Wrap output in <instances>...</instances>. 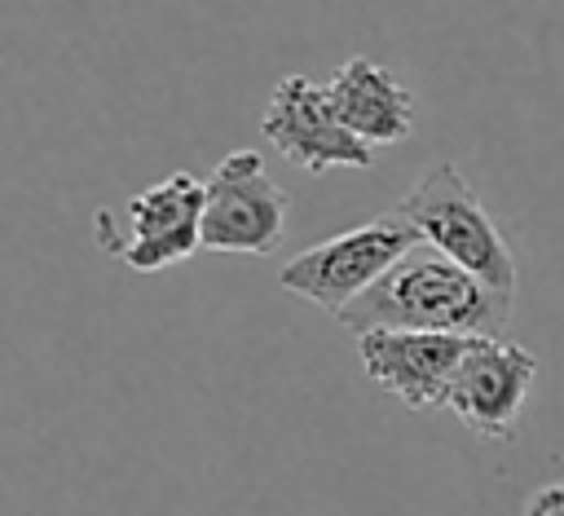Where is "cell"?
Instances as JSON below:
<instances>
[{
  "label": "cell",
  "mask_w": 564,
  "mask_h": 516,
  "mask_svg": "<svg viewBox=\"0 0 564 516\" xmlns=\"http://www.w3.org/2000/svg\"><path fill=\"white\" fill-rule=\"evenodd\" d=\"M507 291L480 282L436 247L405 251L366 295H357L335 322L361 331H445V335H502L511 322Z\"/></svg>",
  "instance_id": "1"
},
{
  "label": "cell",
  "mask_w": 564,
  "mask_h": 516,
  "mask_svg": "<svg viewBox=\"0 0 564 516\" xmlns=\"http://www.w3.org/2000/svg\"><path fill=\"white\" fill-rule=\"evenodd\" d=\"M397 212L419 229V238L427 247H436L441 256H449L454 265L476 273L480 282L516 295V278H520L516 251L502 238V229L494 225V216L485 212L471 181L454 163H432L405 190Z\"/></svg>",
  "instance_id": "2"
},
{
  "label": "cell",
  "mask_w": 564,
  "mask_h": 516,
  "mask_svg": "<svg viewBox=\"0 0 564 516\" xmlns=\"http://www.w3.org/2000/svg\"><path fill=\"white\" fill-rule=\"evenodd\" d=\"M203 198L207 181L194 172H172L159 185L132 194L123 212L101 207L93 216V238L132 273H163L203 247Z\"/></svg>",
  "instance_id": "3"
},
{
  "label": "cell",
  "mask_w": 564,
  "mask_h": 516,
  "mask_svg": "<svg viewBox=\"0 0 564 516\" xmlns=\"http://www.w3.org/2000/svg\"><path fill=\"white\" fill-rule=\"evenodd\" d=\"M423 238L419 229L392 212V216H375L366 225H352L335 238H322L313 247H304L300 256H291L278 269L282 291L317 304L322 313L339 318L357 295H366L405 251H414Z\"/></svg>",
  "instance_id": "4"
},
{
  "label": "cell",
  "mask_w": 564,
  "mask_h": 516,
  "mask_svg": "<svg viewBox=\"0 0 564 516\" xmlns=\"http://www.w3.org/2000/svg\"><path fill=\"white\" fill-rule=\"evenodd\" d=\"M291 194L269 176L260 150H229L203 198V247L234 256H269L286 234Z\"/></svg>",
  "instance_id": "5"
},
{
  "label": "cell",
  "mask_w": 564,
  "mask_h": 516,
  "mask_svg": "<svg viewBox=\"0 0 564 516\" xmlns=\"http://www.w3.org/2000/svg\"><path fill=\"white\" fill-rule=\"evenodd\" d=\"M538 357L502 335H471L449 379L445 410L485 441H511L529 406Z\"/></svg>",
  "instance_id": "6"
},
{
  "label": "cell",
  "mask_w": 564,
  "mask_h": 516,
  "mask_svg": "<svg viewBox=\"0 0 564 516\" xmlns=\"http://www.w3.org/2000/svg\"><path fill=\"white\" fill-rule=\"evenodd\" d=\"M260 132L282 159H291L308 176H322L330 168H370L375 159V146H366L339 123L326 84L308 75H282L273 84L269 106L260 115Z\"/></svg>",
  "instance_id": "7"
},
{
  "label": "cell",
  "mask_w": 564,
  "mask_h": 516,
  "mask_svg": "<svg viewBox=\"0 0 564 516\" xmlns=\"http://www.w3.org/2000/svg\"><path fill=\"white\" fill-rule=\"evenodd\" d=\"M471 335H445V331H361L357 357L375 388L397 397L414 415L445 410L449 379L467 353Z\"/></svg>",
  "instance_id": "8"
},
{
  "label": "cell",
  "mask_w": 564,
  "mask_h": 516,
  "mask_svg": "<svg viewBox=\"0 0 564 516\" xmlns=\"http://www.w3.org/2000/svg\"><path fill=\"white\" fill-rule=\"evenodd\" d=\"M326 97L366 146H397L414 132V93L370 57H348L326 79Z\"/></svg>",
  "instance_id": "9"
},
{
  "label": "cell",
  "mask_w": 564,
  "mask_h": 516,
  "mask_svg": "<svg viewBox=\"0 0 564 516\" xmlns=\"http://www.w3.org/2000/svg\"><path fill=\"white\" fill-rule=\"evenodd\" d=\"M524 516H564V481H551V485H542V490L529 498Z\"/></svg>",
  "instance_id": "10"
}]
</instances>
